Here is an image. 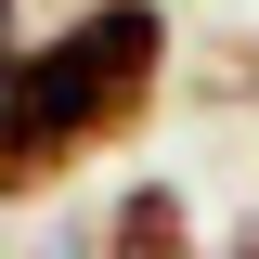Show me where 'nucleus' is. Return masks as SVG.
I'll use <instances>...</instances> for the list:
<instances>
[{
  "instance_id": "f257e3e1",
  "label": "nucleus",
  "mask_w": 259,
  "mask_h": 259,
  "mask_svg": "<svg viewBox=\"0 0 259 259\" xmlns=\"http://www.w3.org/2000/svg\"><path fill=\"white\" fill-rule=\"evenodd\" d=\"M182 91V26L168 0H78L65 26H26L0 65V207H52L65 182L156 130Z\"/></svg>"
},
{
  "instance_id": "f03ea898",
  "label": "nucleus",
  "mask_w": 259,
  "mask_h": 259,
  "mask_svg": "<svg viewBox=\"0 0 259 259\" xmlns=\"http://www.w3.org/2000/svg\"><path fill=\"white\" fill-rule=\"evenodd\" d=\"M91 259H207V221H194V194L168 182V168H143V182H117V207L91 221Z\"/></svg>"
},
{
  "instance_id": "7ed1b4c3",
  "label": "nucleus",
  "mask_w": 259,
  "mask_h": 259,
  "mask_svg": "<svg viewBox=\"0 0 259 259\" xmlns=\"http://www.w3.org/2000/svg\"><path fill=\"white\" fill-rule=\"evenodd\" d=\"M182 91H194V104H259V39H246V26L182 39Z\"/></svg>"
},
{
  "instance_id": "20e7f679",
  "label": "nucleus",
  "mask_w": 259,
  "mask_h": 259,
  "mask_svg": "<svg viewBox=\"0 0 259 259\" xmlns=\"http://www.w3.org/2000/svg\"><path fill=\"white\" fill-rule=\"evenodd\" d=\"M207 259H259V207H246L233 233H207Z\"/></svg>"
},
{
  "instance_id": "39448f33",
  "label": "nucleus",
  "mask_w": 259,
  "mask_h": 259,
  "mask_svg": "<svg viewBox=\"0 0 259 259\" xmlns=\"http://www.w3.org/2000/svg\"><path fill=\"white\" fill-rule=\"evenodd\" d=\"M13 52H26V0H0V65H13Z\"/></svg>"
}]
</instances>
